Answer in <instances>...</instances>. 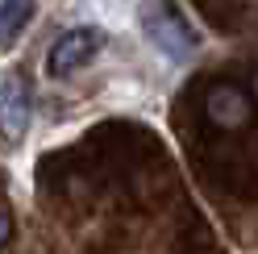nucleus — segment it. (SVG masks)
I'll list each match as a JSON object with an SVG mask.
<instances>
[{
  "label": "nucleus",
  "mask_w": 258,
  "mask_h": 254,
  "mask_svg": "<svg viewBox=\"0 0 258 254\" xmlns=\"http://www.w3.org/2000/svg\"><path fill=\"white\" fill-rule=\"evenodd\" d=\"M254 92L233 84V79H208L204 84V121L213 125V130H241V125L254 121Z\"/></svg>",
  "instance_id": "f257e3e1"
},
{
  "label": "nucleus",
  "mask_w": 258,
  "mask_h": 254,
  "mask_svg": "<svg viewBox=\"0 0 258 254\" xmlns=\"http://www.w3.org/2000/svg\"><path fill=\"white\" fill-rule=\"evenodd\" d=\"M29 125V96H25V79L5 75L0 79V134L9 142H17Z\"/></svg>",
  "instance_id": "f03ea898"
},
{
  "label": "nucleus",
  "mask_w": 258,
  "mask_h": 254,
  "mask_svg": "<svg viewBox=\"0 0 258 254\" xmlns=\"http://www.w3.org/2000/svg\"><path fill=\"white\" fill-rule=\"evenodd\" d=\"M96 50H100V34H96V29H75V34L58 38L54 50H50V75H71L75 67H84Z\"/></svg>",
  "instance_id": "7ed1b4c3"
},
{
  "label": "nucleus",
  "mask_w": 258,
  "mask_h": 254,
  "mask_svg": "<svg viewBox=\"0 0 258 254\" xmlns=\"http://www.w3.org/2000/svg\"><path fill=\"white\" fill-rule=\"evenodd\" d=\"M29 17H34V0H0V38H17Z\"/></svg>",
  "instance_id": "20e7f679"
},
{
  "label": "nucleus",
  "mask_w": 258,
  "mask_h": 254,
  "mask_svg": "<svg viewBox=\"0 0 258 254\" xmlns=\"http://www.w3.org/2000/svg\"><path fill=\"white\" fill-rule=\"evenodd\" d=\"M9 233H13V217H9V209H5V204H0V242H5Z\"/></svg>",
  "instance_id": "39448f33"
},
{
  "label": "nucleus",
  "mask_w": 258,
  "mask_h": 254,
  "mask_svg": "<svg viewBox=\"0 0 258 254\" xmlns=\"http://www.w3.org/2000/svg\"><path fill=\"white\" fill-rule=\"evenodd\" d=\"M250 92H254V100H258V71H254V79H250Z\"/></svg>",
  "instance_id": "423d86ee"
}]
</instances>
